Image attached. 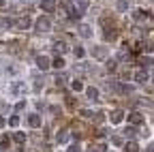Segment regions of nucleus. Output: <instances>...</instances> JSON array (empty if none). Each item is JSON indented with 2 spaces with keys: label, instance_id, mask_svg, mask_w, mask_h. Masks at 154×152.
<instances>
[{
  "label": "nucleus",
  "instance_id": "nucleus-24",
  "mask_svg": "<svg viewBox=\"0 0 154 152\" xmlns=\"http://www.w3.org/2000/svg\"><path fill=\"white\" fill-rule=\"evenodd\" d=\"M124 135H126V137H135V135H137V131H135L133 126H128V129L124 131Z\"/></svg>",
  "mask_w": 154,
  "mask_h": 152
},
{
  "label": "nucleus",
  "instance_id": "nucleus-34",
  "mask_svg": "<svg viewBox=\"0 0 154 152\" xmlns=\"http://www.w3.org/2000/svg\"><path fill=\"white\" fill-rule=\"evenodd\" d=\"M69 152H82V148L77 144H73V146H69Z\"/></svg>",
  "mask_w": 154,
  "mask_h": 152
},
{
  "label": "nucleus",
  "instance_id": "nucleus-18",
  "mask_svg": "<svg viewBox=\"0 0 154 152\" xmlns=\"http://www.w3.org/2000/svg\"><path fill=\"white\" fill-rule=\"evenodd\" d=\"M13 24H15L13 17H7V15L2 17V26H5V28H13Z\"/></svg>",
  "mask_w": 154,
  "mask_h": 152
},
{
  "label": "nucleus",
  "instance_id": "nucleus-36",
  "mask_svg": "<svg viewBox=\"0 0 154 152\" xmlns=\"http://www.w3.org/2000/svg\"><path fill=\"white\" fill-rule=\"evenodd\" d=\"M143 49H146V51H152V49H154V45H152V43H146V45H143Z\"/></svg>",
  "mask_w": 154,
  "mask_h": 152
},
{
  "label": "nucleus",
  "instance_id": "nucleus-30",
  "mask_svg": "<svg viewBox=\"0 0 154 152\" xmlns=\"http://www.w3.org/2000/svg\"><path fill=\"white\" fill-rule=\"evenodd\" d=\"M75 97H71V94H69V97H66V107H75Z\"/></svg>",
  "mask_w": 154,
  "mask_h": 152
},
{
  "label": "nucleus",
  "instance_id": "nucleus-27",
  "mask_svg": "<svg viewBox=\"0 0 154 152\" xmlns=\"http://www.w3.org/2000/svg\"><path fill=\"white\" fill-rule=\"evenodd\" d=\"M116 7H118V11H126V9H128V2H124V0H120V2L116 5Z\"/></svg>",
  "mask_w": 154,
  "mask_h": 152
},
{
  "label": "nucleus",
  "instance_id": "nucleus-7",
  "mask_svg": "<svg viewBox=\"0 0 154 152\" xmlns=\"http://www.w3.org/2000/svg\"><path fill=\"white\" fill-rule=\"evenodd\" d=\"M30 24H32V20H30L28 15H24L22 20H17V28H19V30H28V28H30Z\"/></svg>",
  "mask_w": 154,
  "mask_h": 152
},
{
  "label": "nucleus",
  "instance_id": "nucleus-17",
  "mask_svg": "<svg viewBox=\"0 0 154 152\" xmlns=\"http://www.w3.org/2000/svg\"><path fill=\"white\" fill-rule=\"evenodd\" d=\"M13 141H15V144H24V141H26V135H24V133H19V131H17L15 135H13Z\"/></svg>",
  "mask_w": 154,
  "mask_h": 152
},
{
  "label": "nucleus",
  "instance_id": "nucleus-37",
  "mask_svg": "<svg viewBox=\"0 0 154 152\" xmlns=\"http://www.w3.org/2000/svg\"><path fill=\"white\" fill-rule=\"evenodd\" d=\"M0 126H5V118L2 116H0Z\"/></svg>",
  "mask_w": 154,
  "mask_h": 152
},
{
  "label": "nucleus",
  "instance_id": "nucleus-8",
  "mask_svg": "<svg viewBox=\"0 0 154 152\" xmlns=\"http://www.w3.org/2000/svg\"><path fill=\"white\" fill-rule=\"evenodd\" d=\"M122 120H124V111H122V109L111 111V122H113V124H120Z\"/></svg>",
  "mask_w": 154,
  "mask_h": 152
},
{
  "label": "nucleus",
  "instance_id": "nucleus-1",
  "mask_svg": "<svg viewBox=\"0 0 154 152\" xmlns=\"http://www.w3.org/2000/svg\"><path fill=\"white\" fill-rule=\"evenodd\" d=\"M34 28H36V32H49L51 30V20H49L47 15H41L34 22Z\"/></svg>",
  "mask_w": 154,
  "mask_h": 152
},
{
  "label": "nucleus",
  "instance_id": "nucleus-32",
  "mask_svg": "<svg viewBox=\"0 0 154 152\" xmlns=\"http://www.w3.org/2000/svg\"><path fill=\"white\" fill-rule=\"evenodd\" d=\"M94 152H107L105 144H96V146H94Z\"/></svg>",
  "mask_w": 154,
  "mask_h": 152
},
{
  "label": "nucleus",
  "instance_id": "nucleus-12",
  "mask_svg": "<svg viewBox=\"0 0 154 152\" xmlns=\"http://www.w3.org/2000/svg\"><path fill=\"white\" fill-rule=\"evenodd\" d=\"M86 97L90 101H99V90H96V88H88L86 90Z\"/></svg>",
  "mask_w": 154,
  "mask_h": 152
},
{
  "label": "nucleus",
  "instance_id": "nucleus-39",
  "mask_svg": "<svg viewBox=\"0 0 154 152\" xmlns=\"http://www.w3.org/2000/svg\"><path fill=\"white\" fill-rule=\"evenodd\" d=\"M0 7H5V0H0Z\"/></svg>",
  "mask_w": 154,
  "mask_h": 152
},
{
  "label": "nucleus",
  "instance_id": "nucleus-21",
  "mask_svg": "<svg viewBox=\"0 0 154 152\" xmlns=\"http://www.w3.org/2000/svg\"><path fill=\"white\" fill-rule=\"evenodd\" d=\"M133 90H135V88H133L131 84H122V86H120V92H122V94H126V92H133Z\"/></svg>",
  "mask_w": 154,
  "mask_h": 152
},
{
  "label": "nucleus",
  "instance_id": "nucleus-38",
  "mask_svg": "<svg viewBox=\"0 0 154 152\" xmlns=\"http://www.w3.org/2000/svg\"><path fill=\"white\" fill-rule=\"evenodd\" d=\"M146 152H154V146H150V148H148V150H146Z\"/></svg>",
  "mask_w": 154,
  "mask_h": 152
},
{
  "label": "nucleus",
  "instance_id": "nucleus-25",
  "mask_svg": "<svg viewBox=\"0 0 154 152\" xmlns=\"http://www.w3.org/2000/svg\"><path fill=\"white\" fill-rule=\"evenodd\" d=\"M82 116H84V118H94L96 113H94V111H90V109H82Z\"/></svg>",
  "mask_w": 154,
  "mask_h": 152
},
{
  "label": "nucleus",
  "instance_id": "nucleus-29",
  "mask_svg": "<svg viewBox=\"0 0 154 152\" xmlns=\"http://www.w3.org/2000/svg\"><path fill=\"white\" fill-rule=\"evenodd\" d=\"M73 54L77 56V58H84V47H75V49H73Z\"/></svg>",
  "mask_w": 154,
  "mask_h": 152
},
{
  "label": "nucleus",
  "instance_id": "nucleus-19",
  "mask_svg": "<svg viewBox=\"0 0 154 152\" xmlns=\"http://www.w3.org/2000/svg\"><path fill=\"white\" fill-rule=\"evenodd\" d=\"M71 86H73V90H75V92H79V90H84V84H82L79 79H73V84H71Z\"/></svg>",
  "mask_w": 154,
  "mask_h": 152
},
{
  "label": "nucleus",
  "instance_id": "nucleus-10",
  "mask_svg": "<svg viewBox=\"0 0 154 152\" xmlns=\"http://www.w3.org/2000/svg\"><path fill=\"white\" fill-rule=\"evenodd\" d=\"M28 122H30V126L38 129V126H41V116H38V113H30V116H28Z\"/></svg>",
  "mask_w": 154,
  "mask_h": 152
},
{
  "label": "nucleus",
  "instance_id": "nucleus-13",
  "mask_svg": "<svg viewBox=\"0 0 154 152\" xmlns=\"http://www.w3.org/2000/svg\"><path fill=\"white\" fill-rule=\"evenodd\" d=\"M82 11H84V9H79V7H71V9H69V15L73 17V20H79V17H82Z\"/></svg>",
  "mask_w": 154,
  "mask_h": 152
},
{
  "label": "nucleus",
  "instance_id": "nucleus-28",
  "mask_svg": "<svg viewBox=\"0 0 154 152\" xmlns=\"http://www.w3.org/2000/svg\"><path fill=\"white\" fill-rule=\"evenodd\" d=\"M56 86H58V88L64 86V77H62V75H56Z\"/></svg>",
  "mask_w": 154,
  "mask_h": 152
},
{
  "label": "nucleus",
  "instance_id": "nucleus-2",
  "mask_svg": "<svg viewBox=\"0 0 154 152\" xmlns=\"http://www.w3.org/2000/svg\"><path fill=\"white\" fill-rule=\"evenodd\" d=\"M41 11L43 13H54L56 11V0H41Z\"/></svg>",
  "mask_w": 154,
  "mask_h": 152
},
{
  "label": "nucleus",
  "instance_id": "nucleus-15",
  "mask_svg": "<svg viewBox=\"0 0 154 152\" xmlns=\"http://www.w3.org/2000/svg\"><path fill=\"white\" fill-rule=\"evenodd\" d=\"M54 51H56V54H64V51H66V45H64L62 41H56V43H54Z\"/></svg>",
  "mask_w": 154,
  "mask_h": 152
},
{
  "label": "nucleus",
  "instance_id": "nucleus-22",
  "mask_svg": "<svg viewBox=\"0 0 154 152\" xmlns=\"http://www.w3.org/2000/svg\"><path fill=\"white\" fill-rule=\"evenodd\" d=\"M105 36L107 39H116V30L113 28H105Z\"/></svg>",
  "mask_w": 154,
  "mask_h": 152
},
{
  "label": "nucleus",
  "instance_id": "nucleus-23",
  "mask_svg": "<svg viewBox=\"0 0 154 152\" xmlns=\"http://www.w3.org/2000/svg\"><path fill=\"white\" fill-rule=\"evenodd\" d=\"M75 2H77V7H79V9H88L90 0H75Z\"/></svg>",
  "mask_w": 154,
  "mask_h": 152
},
{
  "label": "nucleus",
  "instance_id": "nucleus-5",
  "mask_svg": "<svg viewBox=\"0 0 154 152\" xmlns=\"http://www.w3.org/2000/svg\"><path fill=\"white\" fill-rule=\"evenodd\" d=\"M69 137H71V133H69L66 129H62V131H58L56 141H58V144H66V141H69Z\"/></svg>",
  "mask_w": 154,
  "mask_h": 152
},
{
  "label": "nucleus",
  "instance_id": "nucleus-11",
  "mask_svg": "<svg viewBox=\"0 0 154 152\" xmlns=\"http://www.w3.org/2000/svg\"><path fill=\"white\" fill-rule=\"evenodd\" d=\"M79 34L86 36V39H90V36H92V28H90L88 24H82V26H79Z\"/></svg>",
  "mask_w": 154,
  "mask_h": 152
},
{
  "label": "nucleus",
  "instance_id": "nucleus-20",
  "mask_svg": "<svg viewBox=\"0 0 154 152\" xmlns=\"http://www.w3.org/2000/svg\"><path fill=\"white\" fill-rule=\"evenodd\" d=\"M13 92H15V94H22V92H24V84H22V82L13 84Z\"/></svg>",
  "mask_w": 154,
  "mask_h": 152
},
{
  "label": "nucleus",
  "instance_id": "nucleus-14",
  "mask_svg": "<svg viewBox=\"0 0 154 152\" xmlns=\"http://www.w3.org/2000/svg\"><path fill=\"white\" fill-rule=\"evenodd\" d=\"M124 152H139V146L135 141H126L124 144Z\"/></svg>",
  "mask_w": 154,
  "mask_h": 152
},
{
  "label": "nucleus",
  "instance_id": "nucleus-16",
  "mask_svg": "<svg viewBox=\"0 0 154 152\" xmlns=\"http://www.w3.org/2000/svg\"><path fill=\"white\" fill-rule=\"evenodd\" d=\"M51 67H56V69H62V67H64V60H62V56H56V58L51 60Z\"/></svg>",
  "mask_w": 154,
  "mask_h": 152
},
{
  "label": "nucleus",
  "instance_id": "nucleus-31",
  "mask_svg": "<svg viewBox=\"0 0 154 152\" xmlns=\"http://www.w3.org/2000/svg\"><path fill=\"white\" fill-rule=\"evenodd\" d=\"M141 67H152V58H139Z\"/></svg>",
  "mask_w": 154,
  "mask_h": 152
},
{
  "label": "nucleus",
  "instance_id": "nucleus-3",
  "mask_svg": "<svg viewBox=\"0 0 154 152\" xmlns=\"http://www.w3.org/2000/svg\"><path fill=\"white\" fill-rule=\"evenodd\" d=\"M128 122L131 124H141L143 122V113L141 111H131L128 113Z\"/></svg>",
  "mask_w": 154,
  "mask_h": 152
},
{
  "label": "nucleus",
  "instance_id": "nucleus-9",
  "mask_svg": "<svg viewBox=\"0 0 154 152\" xmlns=\"http://www.w3.org/2000/svg\"><path fill=\"white\" fill-rule=\"evenodd\" d=\"M135 79H137V84H146V82H148V71H146V69L137 71V73H135Z\"/></svg>",
  "mask_w": 154,
  "mask_h": 152
},
{
  "label": "nucleus",
  "instance_id": "nucleus-33",
  "mask_svg": "<svg viewBox=\"0 0 154 152\" xmlns=\"http://www.w3.org/2000/svg\"><path fill=\"white\" fill-rule=\"evenodd\" d=\"M107 71H116V60H107Z\"/></svg>",
  "mask_w": 154,
  "mask_h": 152
},
{
  "label": "nucleus",
  "instance_id": "nucleus-4",
  "mask_svg": "<svg viewBox=\"0 0 154 152\" xmlns=\"http://www.w3.org/2000/svg\"><path fill=\"white\" fill-rule=\"evenodd\" d=\"M36 67L41 69V71H45V69H49V67H51V62H49L47 56H38V58H36Z\"/></svg>",
  "mask_w": 154,
  "mask_h": 152
},
{
  "label": "nucleus",
  "instance_id": "nucleus-26",
  "mask_svg": "<svg viewBox=\"0 0 154 152\" xmlns=\"http://www.w3.org/2000/svg\"><path fill=\"white\" fill-rule=\"evenodd\" d=\"M111 144H113V146H122L124 141H122V137H118V135H113V137H111Z\"/></svg>",
  "mask_w": 154,
  "mask_h": 152
},
{
  "label": "nucleus",
  "instance_id": "nucleus-35",
  "mask_svg": "<svg viewBox=\"0 0 154 152\" xmlns=\"http://www.w3.org/2000/svg\"><path fill=\"white\" fill-rule=\"evenodd\" d=\"M9 124H11V126H17V124H19V118H17V116H13V118L9 120Z\"/></svg>",
  "mask_w": 154,
  "mask_h": 152
},
{
  "label": "nucleus",
  "instance_id": "nucleus-6",
  "mask_svg": "<svg viewBox=\"0 0 154 152\" xmlns=\"http://www.w3.org/2000/svg\"><path fill=\"white\" fill-rule=\"evenodd\" d=\"M92 56L99 58V60H105L107 58V49L105 47H92Z\"/></svg>",
  "mask_w": 154,
  "mask_h": 152
}]
</instances>
